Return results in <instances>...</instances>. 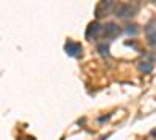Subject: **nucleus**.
<instances>
[{
	"label": "nucleus",
	"mask_w": 156,
	"mask_h": 140,
	"mask_svg": "<svg viewBox=\"0 0 156 140\" xmlns=\"http://www.w3.org/2000/svg\"><path fill=\"white\" fill-rule=\"evenodd\" d=\"M137 11V5H131V3H123L115 9V16L120 19H126L129 16H134V12Z\"/></svg>",
	"instance_id": "f257e3e1"
},
{
	"label": "nucleus",
	"mask_w": 156,
	"mask_h": 140,
	"mask_svg": "<svg viewBox=\"0 0 156 140\" xmlns=\"http://www.w3.org/2000/svg\"><path fill=\"white\" fill-rule=\"evenodd\" d=\"M145 34H147V41L148 44L156 48V20H151L147 27H145Z\"/></svg>",
	"instance_id": "f03ea898"
},
{
	"label": "nucleus",
	"mask_w": 156,
	"mask_h": 140,
	"mask_svg": "<svg viewBox=\"0 0 156 140\" xmlns=\"http://www.w3.org/2000/svg\"><path fill=\"white\" fill-rule=\"evenodd\" d=\"M64 48H66V53H67L69 56H78V55L81 53V50H83L80 44H78V42H73V41H69Z\"/></svg>",
	"instance_id": "7ed1b4c3"
},
{
	"label": "nucleus",
	"mask_w": 156,
	"mask_h": 140,
	"mask_svg": "<svg viewBox=\"0 0 156 140\" xmlns=\"http://www.w3.org/2000/svg\"><path fill=\"white\" fill-rule=\"evenodd\" d=\"M140 70L144 72V73H148L151 69H153V61H151V58L148 59V61H140Z\"/></svg>",
	"instance_id": "20e7f679"
},
{
	"label": "nucleus",
	"mask_w": 156,
	"mask_h": 140,
	"mask_svg": "<svg viewBox=\"0 0 156 140\" xmlns=\"http://www.w3.org/2000/svg\"><path fill=\"white\" fill-rule=\"evenodd\" d=\"M151 135H154V137H156V129H154V131H151Z\"/></svg>",
	"instance_id": "39448f33"
},
{
	"label": "nucleus",
	"mask_w": 156,
	"mask_h": 140,
	"mask_svg": "<svg viewBox=\"0 0 156 140\" xmlns=\"http://www.w3.org/2000/svg\"><path fill=\"white\" fill-rule=\"evenodd\" d=\"M27 140H33V138H31V137H28V138H27Z\"/></svg>",
	"instance_id": "423d86ee"
}]
</instances>
